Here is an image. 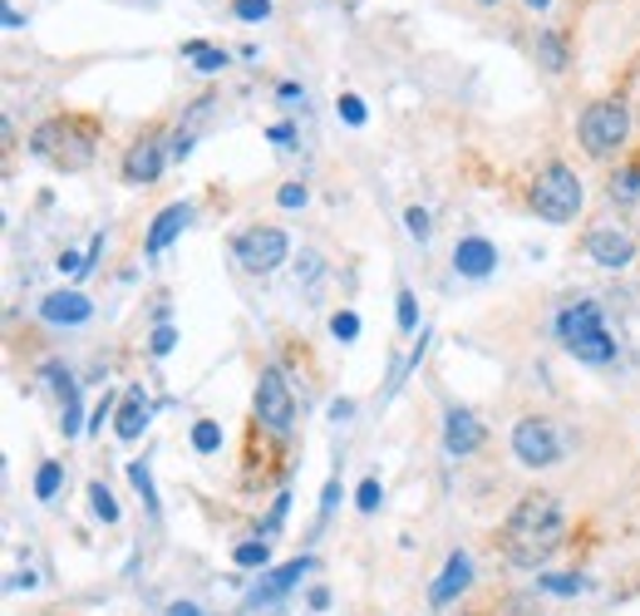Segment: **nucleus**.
Segmentation results:
<instances>
[{
	"mask_svg": "<svg viewBox=\"0 0 640 616\" xmlns=\"http://www.w3.org/2000/svg\"><path fill=\"white\" fill-rule=\"evenodd\" d=\"M502 557H508L512 567H542L547 557L557 553V547L567 543V513L557 504V494H522L518 508L508 513V523H502Z\"/></svg>",
	"mask_w": 640,
	"mask_h": 616,
	"instance_id": "1",
	"label": "nucleus"
},
{
	"mask_svg": "<svg viewBox=\"0 0 640 616\" xmlns=\"http://www.w3.org/2000/svg\"><path fill=\"white\" fill-rule=\"evenodd\" d=\"M99 148V123L79 119V113H60V119H44L36 133H30V153L44 158L60 173H79V168L94 163Z\"/></svg>",
	"mask_w": 640,
	"mask_h": 616,
	"instance_id": "2",
	"label": "nucleus"
},
{
	"mask_svg": "<svg viewBox=\"0 0 640 616\" xmlns=\"http://www.w3.org/2000/svg\"><path fill=\"white\" fill-rule=\"evenodd\" d=\"M557 336H562V346L571 350V356L587 360V365H611L616 360V340H611V330H606V321H601L597 301L567 306V311L557 316Z\"/></svg>",
	"mask_w": 640,
	"mask_h": 616,
	"instance_id": "3",
	"label": "nucleus"
},
{
	"mask_svg": "<svg viewBox=\"0 0 640 616\" xmlns=\"http://www.w3.org/2000/svg\"><path fill=\"white\" fill-rule=\"evenodd\" d=\"M528 202H532V212L542 222H571L581 212V178L571 173L567 163H547L542 173L532 178V188H528Z\"/></svg>",
	"mask_w": 640,
	"mask_h": 616,
	"instance_id": "4",
	"label": "nucleus"
},
{
	"mask_svg": "<svg viewBox=\"0 0 640 616\" xmlns=\"http://www.w3.org/2000/svg\"><path fill=\"white\" fill-rule=\"evenodd\" d=\"M626 133H631V109L621 99H597V105L581 113V148L591 158H606L611 148H621Z\"/></svg>",
	"mask_w": 640,
	"mask_h": 616,
	"instance_id": "5",
	"label": "nucleus"
},
{
	"mask_svg": "<svg viewBox=\"0 0 640 616\" xmlns=\"http://www.w3.org/2000/svg\"><path fill=\"white\" fill-rule=\"evenodd\" d=\"M512 454H518L528 469H552V464H562V435L552 429V419H518L512 425Z\"/></svg>",
	"mask_w": 640,
	"mask_h": 616,
	"instance_id": "6",
	"label": "nucleus"
},
{
	"mask_svg": "<svg viewBox=\"0 0 640 616\" xmlns=\"http://www.w3.org/2000/svg\"><path fill=\"white\" fill-rule=\"evenodd\" d=\"M232 252H237V261H242L247 271L267 277V271H277L281 261L291 257V242H286L281 227H247V232H237Z\"/></svg>",
	"mask_w": 640,
	"mask_h": 616,
	"instance_id": "7",
	"label": "nucleus"
},
{
	"mask_svg": "<svg viewBox=\"0 0 640 616\" xmlns=\"http://www.w3.org/2000/svg\"><path fill=\"white\" fill-rule=\"evenodd\" d=\"M257 419L271 429V435H286L296 419V399H291V385H286V375L277 365H267V370L257 375Z\"/></svg>",
	"mask_w": 640,
	"mask_h": 616,
	"instance_id": "8",
	"label": "nucleus"
},
{
	"mask_svg": "<svg viewBox=\"0 0 640 616\" xmlns=\"http://www.w3.org/2000/svg\"><path fill=\"white\" fill-rule=\"evenodd\" d=\"M168 148L158 133H148V139H139L123 153V182H133V188H143V182H158V173H163V163H168Z\"/></svg>",
	"mask_w": 640,
	"mask_h": 616,
	"instance_id": "9",
	"label": "nucleus"
},
{
	"mask_svg": "<svg viewBox=\"0 0 640 616\" xmlns=\"http://www.w3.org/2000/svg\"><path fill=\"white\" fill-rule=\"evenodd\" d=\"M587 257L606 271H621L636 261V242H631V232H621V227H597V232L587 237Z\"/></svg>",
	"mask_w": 640,
	"mask_h": 616,
	"instance_id": "10",
	"label": "nucleus"
},
{
	"mask_svg": "<svg viewBox=\"0 0 640 616\" xmlns=\"http://www.w3.org/2000/svg\"><path fill=\"white\" fill-rule=\"evenodd\" d=\"M478 444H483V425H478L468 409H449V415H443V449H449L453 459H468Z\"/></svg>",
	"mask_w": 640,
	"mask_h": 616,
	"instance_id": "11",
	"label": "nucleus"
},
{
	"mask_svg": "<svg viewBox=\"0 0 640 616\" xmlns=\"http://www.w3.org/2000/svg\"><path fill=\"white\" fill-rule=\"evenodd\" d=\"M40 316L50 326H79V321H89V316H94V301H89L84 291H50L40 301Z\"/></svg>",
	"mask_w": 640,
	"mask_h": 616,
	"instance_id": "12",
	"label": "nucleus"
},
{
	"mask_svg": "<svg viewBox=\"0 0 640 616\" xmlns=\"http://www.w3.org/2000/svg\"><path fill=\"white\" fill-rule=\"evenodd\" d=\"M493 267H498V247L488 242V237H463V242L453 247V271H459V277H488Z\"/></svg>",
	"mask_w": 640,
	"mask_h": 616,
	"instance_id": "13",
	"label": "nucleus"
},
{
	"mask_svg": "<svg viewBox=\"0 0 640 616\" xmlns=\"http://www.w3.org/2000/svg\"><path fill=\"white\" fill-rule=\"evenodd\" d=\"M468 582H473V563H468V553H453L449 563H443L439 582L429 587V602H433V607H449L459 592H468Z\"/></svg>",
	"mask_w": 640,
	"mask_h": 616,
	"instance_id": "14",
	"label": "nucleus"
},
{
	"mask_svg": "<svg viewBox=\"0 0 640 616\" xmlns=\"http://www.w3.org/2000/svg\"><path fill=\"white\" fill-rule=\"evenodd\" d=\"M188 222H192V208H188V202H168V208L153 218V227H148V242H143L148 257L168 252V242H173V237H178Z\"/></svg>",
	"mask_w": 640,
	"mask_h": 616,
	"instance_id": "15",
	"label": "nucleus"
},
{
	"mask_svg": "<svg viewBox=\"0 0 640 616\" xmlns=\"http://www.w3.org/2000/svg\"><path fill=\"white\" fill-rule=\"evenodd\" d=\"M311 557H296V563H286V567H277V573H271L267 582H257V587H251V597H247V607H261V602H277L281 592H291L296 587V577L301 573H311Z\"/></svg>",
	"mask_w": 640,
	"mask_h": 616,
	"instance_id": "16",
	"label": "nucleus"
},
{
	"mask_svg": "<svg viewBox=\"0 0 640 616\" xmlns=\"http://www.w3.org/2000/svg\"><path fill=\"white\" fill-rule=\"evenodd\" d=\"M143 425H148V399H143V390H129V395H123V405H119V419H113V435L139 439Z\"/></svg>",
	"mask_w": 640,
	"mask_h": 616,
	"instance_id": "17",
	"label": "nucleus"
},
{
	"mask_svg": "<svg viewBox=\"0 0 640 616\" xmlns=\"http://www.w3.org/2000/svg\"><path fill=\"white\" fill-rule=\"evenodd\" d=\"M182 54H188V60H198L202 74H222L227 64H232V54L217 50V44H208V40H188V44H182Z\"/></svg>",
	"mask_w": 640,
	"mask_h": 616,
	"instance_id": "18",
	"label": "nucleus"
},
{
	"mask_svg": "<svg viewBox=\"0 0 640 616\" xmlns=\"http://www.w3.org/2000/svg\"><path fill=\"white\" fill-rule=\"evenodd\" d=\"M232 563H237V567H267V563H271L267 538H247V543H237V547H232Z\"/></svg>",
	"mask_w": 640,
	"mask_h": 616,
	"instance_id": "19",
	"label": "nucleus"
},
{
	"mask_svg": "<svg viewBox=\"0 0 640 616\" xmlns=\"http://www.w3.org/2000/svg\"><path fill=\"white\" fill-rule=\"evenodd\" d=\"M537 54H542V64L547 70H567V44L557 40V30H542V36H537Z\"/></svg>",
	"mask_w": 640,
	"mask_h": 616,
	"instance_id": "20",
	"label": "nucleus"
},
{
	"mask_svg": "<svg viewBox=\"0 0 640 616\" xmlns=\"http://www.w3.org/2000/svg\"><path fill=\"white\" fill-rule=\"evenodd\" d=\"M192 449H198V454L222 449V425H217V419H198V425H192Z\"/></svg>",
	"mask_w": 640,
	"mask_h": 616,
	"instance_id": "21",
	"label": "nucleus"
},
{
	"mask_svg": "<svg viewBox=\"0 0 640 616\" xmlns=\"http://www.w3.org/2000/svg\"><path fill=\"white\" fill-rule=\"evenodd\" d=\"M611 198H616V202H636V198H640V163L621 168V173L611 178Z\"/></svg>",
	"mask_w": 640,
	"mask_h": 616,
	"instance_id": "22",
	"label": "nucleus"
},
{
	"mask_svg": "<svg viewBox=\"0 0 640 616\" xmlns=\"http://www.w3.org/2000/svg\"><path fill=\"white\" fill-rule=\"evenodd\" d=\"M537 587L552 592V597H577V592H587V582L577 573H552V577H537Z\"/></svg>",
	"mask_w": 640,
	"mask_h": 616,
	"instance_id": "23",
	"label": "nucleus"
},
{
	"mask_svg": "<svg viewBox=\"0 0 640 616\" xmlns=\"http://www.w3.org/2000/svg\"><path fill=\"white\" fill-rule=\"evenodd\" d=\"M60 484H64V469H60L54 459H44L40 474H36V498H44V504H50V498L60 494Z\"/></svg>",
	"mask_w": 640,
	"mask_h": 616,
	"instance_id": "24",
	"label": "nucleus"
},
{
	"mask_svg": "<svg viewBox=\"0 0 640 616\" xmlns=\"http://www.w3.org/2000/svg\"><path fill=\"white\" fill-rule=\"evenodd\" d=\"M89 504H94V513L104 523H119V504H113V494H109L104 484H89Z\"/></svg>",
	"mask_w": 640,
	"mask_h": 616,
	"instance_id": "25",
	"label": "nucleus"
},
{
	"mask_svg": "<svg viewBox=\"0 0 640 616\" xmlns=\"http://www.w3.org/2000/svg\"><path fill=\"white\" fill-rule=\"evenodd\" d=\"M394 301H399V306H394V316H399V330H414V326H419V306H414V291L404 287V291L394 296Z\"/></svg>",
	"mask_w": 640,
	"mask_h": 616,
	"instance_id": "26",
	"label": "nucleus"
},
{
	"mask_svg": "<svg viewBox=\"0 0 640 616\" xmlns=\"http://www.w3.org/2000/svg\"><path fill=\"white\" fill-rule=\"evenodd\" d=\"M330 330H336V340H356L360 336V316L356 311H336V316H330Z\"/></svg>",
	"mask_w": 640,
	"mask_h": 616,
	"instance_id": "27",
	"label": "nucleus"
},
{
	"mask_svg": "<svg viewBox=\"0 0 640 616\" xmlns=\"http://www.w3.org/2000/svg\"><path fill=\"white\" fill-rule=\"evenodd\" d=\"M129 484L139 488V494H143V504L158 513V498H153V478H148V469H143V464H129Z\"/></svg>",
	"mask_w": 640,
	"mask_h": 616,
	"instance_id": "28",
	"label": "nucleus"
},
{
	"mask_svg": "<svg viewBox=\"0 0 640 616\" xmlns=\"http://www.w3.org/2000/svg\"><path fill=\"white\" fill-rule=\"evenodd\" d=\"M232 16L237 20H267L271 16V0H232Z\"/></svg>",
	"mask_w": 640,
	"mask_h": 616,
	"instance_id": "29",
	"label": "nucleus"
},
{
	"mask_svg": "<svg viewBox=\"0 0 640 616\" xmlns=\"http://www.w3.org/2000/svg\"><path fill=\"white\" fill-rule=\"evenodd\" d=\"M380 498H384L380 478H364V484H360V494H356V504H360V513H374V508H380Z\"/></svg>",
	"mask_w": 640,
	"mask_h": 616,
	"instance_id": "30",
	"label": "nucleus"
},
{
	"mask_svg": "<svg viewBox=\"0 0 640 616\" xmlns=\"http://www.w3.org/2000/svg\"><path fill=\"white\" fill-rule=\"evenodd\" d=\"M178 346V330L168 326V321H158V330H153V340H148V350H153V356H168V350Z\"/></svg>",
	"mask_w": 640,
	"mask_h": 616,
	"instance_id": "31",
	"label": "nucleus"
},
{
	"mask_svg": "<svg viewBox=\"0 0 640 616\" xmlns=\"http://www.w3.org/2000/svg\"><path fill=\"white\" fill-rule=\"evenodd\" d=\"M60 425H64V435H79V429H84V419H79V390L64 395V419H60Z\"/></svg>",
	"mask_w": 640,
	"mask_h": 616,
	"instance_id": "32",
	"label": "nucleus"
},
{
	"mask_svg": "<svg viewBox=\"0 0 640 616\" xmlns=\"http://www.w3.org/2000/svg\"><path fill=\"white\" fill-rule=\"evenodd\" d=\"M340 119L360 129V123H364V99L360 95H340Z\"/></svg>",
	"mask_w": 640,
	"mask_h": 616,
	"instance_id": "33",
	"label": "nucleus"
},
{
	"mask_svg": "<svg viewBox=\"0 0 640 616\" xmlns=\"http://www.w3.org/2000/svg\"><path fill=\"white\" fill-rule=\"evenodd\" d=\"M404 227H409V237H419V242H424L433 222H429V212H424V208H409V212H404Z\"/></svg>",
	"mask_w": 640,
	"mask_h": 616,
	"instance_id": "34",
	"label": "nucleus"
},
{
	"mask_svg": "<svg viewBox=\"0 0 640 616\" xmlns=\"http://www.w3.org/2000/svg\"><path fill=\"white\" fill-rule=\"evenodd\" d=\"M281 208H306V182H286V188L277 192Z\"/></svg>",
	"mask_w": 640,
	"mask_h": 616,
	"instance_id": "35",
	"label": "nucleus"
},
{
	"mask_svg": "<svg viewBox=\"0 0 640 616\" xmlns=\"http://www.w3.org/2000/svg\"><path fill=\"white\" fill-rule=\"evenodd\" d=\"M168 153H173V158H188V153H192V133H188V129H178V133H173V143H168Z\"/></svg>",
	"mask_w": 640,
	"mask_h": 616,
	"instance_id": "36",
	"label": "nucleus"
},
{
	"mask_svg": "<svg viewBox=\"0 0 640 616\" xmlns=\"http://www.w3.org/2000/svg\"><path fill=\"white\" fill-rule=\"evenodd\" d=\"M267 139L277 143V148H296V143H291V139H296V129H291V123H277V129H271Z\"/></svg>",
	"mask_w": 640,
	"mask_h": 616,
	"instance_id": "37",
	"label": "nucleus"
},
{
	"mask_svg": "<svg viewBox=\"0 0 640 616\" xmlns=\"http://www.w3.org/2000/svg\"><path fill=\"white\" fill-rule=\"evenodd\" d=\"M340 498H346V494H340V484H336V478H330V484H326V498H320V513H330V508L340 504Z\"/></svg>",
	"mask_w": 640,
	"mask_h": 616,
	"instance_id": "38",
	"label": "nucleus"
},
{
	"mask_svg": "<svg viewBox=\"0 0 640 616\" xmlns=\"http://www.w3.org/2000/svg\"><path fill=\"white\" fill-rule=\"evenodd\" d=\"M0 20H6V30H26V16H20L16 6H6V10H0Z\"/></svg>",
	"mask_w": 640,
	"mask_h": 616,
	"instance_id": "39",
	"label": "nucleus"
},
{
	"mask_svg": "<svg viewBox=\"0 0 640 616\" xmlns=\"http://www.w3.org/2000/svg\"><path fill=\"white\" fill-rule=\"evenodd\" d=\"M350 415H356V405H350V399H336V405H330V419H336V425H340V419H350Z\"/></svg>",
	"mask_w": 640,
	"mask_h": 616,
	"instance_id": "40",
	"label": "nucleus"
},
{
	"mask_svg": "<svg viewBox=\"0 0 640 616\" xmlns=\"http://www.w3.org/2000/svg\"><path fill=\"white\" fill-rule=\"evenodd\" d=\"M326 607H330V592L316 587V592H311V612H326Z\"/></svg>",
	"mask_w": 640,
	"mask_h": 616,
	"instance_id": "41",
	"label": "nucleus"
},
{
	"mask_svg": "<svg viewBox=\"0 0 640 616\" xmlns=\"http://www.w3.org/2000/svg\"><path fill=\"white\" fill-rule=\"evenodd\" d=\"M109 409H113V399L104 395V405H99V409H94V429H104V419H109Z\"/></svg>",
	"mask_w": 640,
	"mask_h": 616,
	"instance_id": "42",
	"label": "nucleus"
},
{
	"mask_svg": "<svg viewBox=\"0 0 640 616\" xmlns=\"http://www.w3.org/2000/svg\"><path fill=\"white\" fill-rule=\"evenodd\" d=\"M168 616H202L198 607H192V602H178V607L173 612H168Z\"/></svg>",
	"mask_w": 640,
	"mask_h": 616,
	"instance_id": "43",
	"label": "nucleus"
},
{
	"mask_svg": "<svg viewBox=\"0 0 640 616\" xmlns=\"http://www.w3.org/2000/svg\"><path fill=\"white\" fill-rule=\"evenodd\" d=\"M528 6H532V10H547V6H552V0H528Z\"/></svg>",
	"mask_w": 640,
	"mask_h": 616,
	"instance_id": "44",
	"label": "nucleus"
},
{
	"mask_svg": "<svg viewBox=\"0 0 640 616\" xmlns=\"http://www.w3.org/2000/svg\"><path fill=\"white\" fill-rule=\"evenodd\" d=\"M478 6H498V0H478Z\"/></svg>",
	"mask_w": 640,
	"mask_h": 616,
	"instance_id": "45",
	"label": "nucleus"
}]
</instances>
